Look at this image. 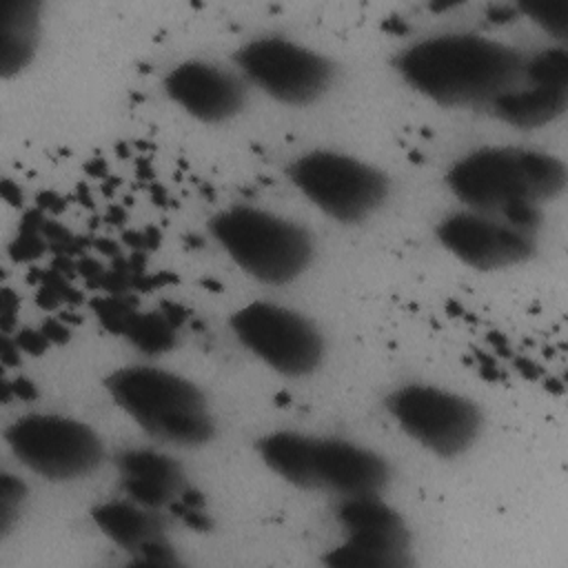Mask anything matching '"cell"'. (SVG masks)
I'll use <instances>...</instances> for the list:
<instances>
[{"instance_id":"cell-14","label":"cell","mask_w":568,"mask_h":568,"mask_svg":"<svg viewBox=\"0 0 568 568\" xmlns=\"http://www.w3.org/2000/svg\"><path fill=\"white\" fill-rule=\"evenodd\" d=\"M122 490L131 501L160 510L171 508L189 488L182 466L164 453L126 450L118 457Z\"/></svg>"},{"instance_id":"cell-25","label":"cell","mask_w":568,"mask_h":568,"mask_svg":"<svg viewBox=\"0 0 568 568\" xmlns=\"http://www.w3.org/2000/svg\"><path fill=\"white\" fill-rule=\"evenodd\" d=\"M11 388H13V395L16 397H20V399H33L38 393H36V386L29 382V379H24V377H18L13 384H11Z\"/></svg>"},{"instance_id":"cell-3","label":"cell","mask_w":568,"mask_h":568,"mask_svg":"<svg viewBox=\"0 0 568 568\" xmlns=\"http://www.w3.org/2000/svg\"><path fill=\"white\" fill-rule=\"evenodd\" d=\"M106 393L149 437L175 446H202L215 437V419L204 393L186 377L126 366L104 379Z\"/></svg>"},{"instance_id":"cell-17","label":"cell","mask_w":568,"mask_h":568,"mask_svg":"<svg viewBox=\"0 0 568 568\" xmlns=\"http://www.w3.org/2000/svg\"><path fill=\"white\" fill-rule=\"evenodd\" d=\"M93 524L122 550L138 555L146 546L166 539L162 519L135 501H104L91 513Z\"/></svg>"},{"instance_id":"cell-6","label":"cell","mask_w":568,"mask_h":568,"mask_svg":"<svg viewBox=\"0 0 568 568\" xmlns=\"http://www.w3.org/2000/svg\"><path fill=\"white\" fill-rule=\"evenodd\" d=\"M386 410L413 442L444 459L464 455L484 426L481 408L473 399L433 384L395 388L386 397Z\"/></svg>"},{"instance_id":"cell-4","label":"cell","mask_w":568,"mask_h":568,"mask_svg":"<svg viewBox=\"0 0 568 568\" xmlns=\"http://www.w3.org/2000/svg\"><path fill=\"white\" fill-rule=\"evenodd\" d=\"M211 235L226 255L262 284H288L313 262L311 233L273 211L235 204L209 222Z\"/></svg>"},{"instance_id":"cell-22","label":"cell","mask_w":568,"mask_h":568,"mask_svg":"<svg viewBox=\"0 0 568 568\" xmlns=\"http://www.w3.org/2000/svg\"><path fill=\"white\" fill-rule=\"evenodd\" d=\"M24 499H27V486L22 484V479L4 473L0 477V535L2 537H7L16 526L22 513Z\"/></svg>"},{"instance_id":"cell-10","label":"cell","mask_w":568,"mask_h":568,"mask_svg":"<svg viewBox=\"0 0 568 568\" xmlns=\"http://www.w3.org/2000/svg\"><path fill=\"white\" fill-rule=\"evenodd\" d=\"M344 541L322 561L331 568H408L415 564L404 517L379 495L346 497L337 504Z\"/></svg>"},{"instance_id":"cell-1","label":"cell","mask_w":568,"mask_h":568,"mask_svg":"<svg viewBox=\"0 0 568 568\" xmlns=\"http://www.w3.org/2000/svg\"><path fill=\"white\" fill-rule=\"evenodd\" d=\"M519 49L475 33L419 40L395 58L402 80L442 106H484L524 82Z\"/></svg>"},{"instance_id":"cell-9","label":"cell","mask_w":568,"mask_h":568,"mask_svg":"<svg viewBox=\"0 0 568 568\" xmlns=\"http://www.w3.org/2000/svg\"><path fill=\"white\" fill-rule=\"evenodd\" d=\"M229 324L244 348L284 377H306L324 359L320 328L293 308L251 302L237 308Z\"/></svg>"},{"instance_id":"cell-20","label":"cell","mask_w":568,"mask_h":568,"mask_svg":"<svg viewBox=\"0 0 568 568\" xmlns=\"http://www.w3.org/2000/svg\"><path fill=\"white\" fill-rule=\"evenodd\" d=\"M524 80L532 84L568 87V51L552 47L532 55L524 64Z\"/></svg>"},{"instance_id":"cell-13","label":"cell","mask_w":568,"mask_h":568,"mask_svg":"<svg viewBox=\"0 0 568 568\" xmlns=\"http://www.w3.org/2000/svg\"><path fill=\"white\" fill-rule=\"evenodd\" d=\"M390 479V468L375 450L339 439L315 437L313 442V490L346 497L379 495Z\"/></svg>"},{"instance_id":"cell-23","label":"cell","mask_w":568,"mask_h":568,"mask_svg":"<svg viewBox=\"0 0 568 568\" xmlns=\"http://www.w3.org/2000/svg\"><path fill=\"white\" fill-rule=\"evenodd\" d=\"M16 344L20 346V351H24V353H33V355H40L44 348H47V344H49V339H47V335L40 331V333H36V331H22V333H18L16 337Z\"/></svg>"},{"instance_id":"cell-11","label":"cell","mask_w":568,"mask_h":568,"mask_svg":"<svg viewBox=\"0 0 568 568\" xmlns=\"http://www.w3.org/2000/svg\"><path fill=\"white\" fill-rule=\"evenodd\" d=\"M439 244L475 271H504L528 262L537 251L535 231L506 220L464 211L437 224Z\"/></svg>"},{"instance_id":"cell-19","label":"cell","mask_w":568,"mask_h":568,"mask_svg":"<svg viewBox=\"0 0 568 568\" xmlns=\"http://www.w3.org/2000/svg\"><path fill=\"white\" fill-rule=\"evenodd\" d=\"M122 333L138 351L149 355L166 353L175 344L173 326L158 313H129Z\"/></svg>"},{"instance_id":"cell-16","label":"cell","mask_w":568,"mask_h":568,"mask_svg":"<svg viewBox=\"0 0 568 568\" xmlns=\"http://www.w3.org/2000/svg\"><path fill=\"white\" fill-rule=\"evenodd\" d=\"M493 113L515 129H539L566 113L568 87L521 82L508 93L499 95L493 104Z\"/></svg>"},{"instance_id":"cell-24","label":"cell","mask_w":568,"mask_h":568,"mask_svg":"<svg viewBox=\"0 0 568 568\" xmlns=\"http://www.w3.org/2000/svg\"><path fill=\"white\" fill-rule=\"evenodd\" d=\"M18 351H20V346L16 344V339L4 335V339H2V364L4 366H18V362H20Z\"/></svg>"},{"instance_id":"cell-2","label":"cell","mask_w":568,"mask_h":568,"mask_svg":"<svg viewBox=\"0 0 568 568\" xmlns=\"http://www.w3.org/2000/svg\"><path fill=\"white\" fill-rule=\"evenodd\" d=\"M446 184L470 211L535 231L541 206L566 191L568 171L557 155L544 151L484 146L459 158Z\"/></svg>"},{"instance_id":"cell-7","label":"cell","mask_w":568,"mask_h":568,"mask_svg":"<svg viewBox=\"0 0 568 568\" xmlns=\"http://www.w3.org/2000/svg\"><path fill=\"white\" fill-rule=\"evenodd\" d=\"M4 437L22 466L51 481L87 477L104 459L100 435L89 424L64 415H24L7 428Z\"/></svg>"},{"instance_id":"cell-12","label":"cell","mask_w":568,"mask_h":568,"mask_svg":"<svg viewBox=\"0 0 568 568\" xmlns=\"http://www.w3.org/2000/svg\"><path fill=\"white\" fill-rule=\"evenodd\" d=\"M164 91L184 113L206 124L235 118L246 102V87L235 73L202 60L173 67L164 78Z\"/></svg>"},{"instance_id":"cell-8","label":"cell","mask_w":568,"mask_h":568,"mask_svg":"<svg viewBox=\"0 0 568 568\" xmlns=\"http://www.w3.org/2000/svg\"><path fill=\"white\" fill-rule=\"evenodd\" d=\"M242 75L282 104L317 102L335 80V64L324 53L280 36L255 38L235 51Z\"/></svg>"},{"instance_id":"cell-18","label":"cell","mask_w":568,"mask_h":568,"mask_svg":"<svg viewBox=\"0 0 568 568\" xmlns=\"http://www.w3.org/2000/svg\"><path fill=\"white\" fill-rule=\"evenodd\" d=\"M313 442L315 437L295 430H275L257 442L262 462L284 481L313 490Z\"/></svg>"},{"instance_id":"cell-15","label":"cell","mask_w":568,"mask_h":568,"mask_svg":"<svg viewBox=\"0 0 568 568\" xmlns=\"http://www.w3.org/2000/svg\"><path fill=\"white\" fill-rule=\"evenodd\" d=\"M40 44V2L9 0L0 7V75L24 71Z\"/></svg>"},{"instance_id":"cell-21","label":"cell","mask_w":568,"mask_h":568,"mask_svg":"<svg viewBox=\"0 0 568 568\" xmlns=\"http://www.w3.org/2000/svg\"><path fill=\"white\" fill-rule=\"evenodd\" d=\"M519 11H524L532 22H537L544 31L555 38H566L568 33V2H521Z\"/></svg>"},{"instance_id":"cell-5","label":"cell","mask_w":568,"mask_h":568,"mask_svg":"<svg viewBox=\"0 0 568 568\" xmlns=\"http://www.w3.org/2000/svg\"><path fill=\"white\" fill-rule=\"evenodd\" d=\"M293 186L339 224H359L388 200L390 180L377 166L339 151L315 149L297 155L288 169Z\"/></svg>"}]
</instances>
